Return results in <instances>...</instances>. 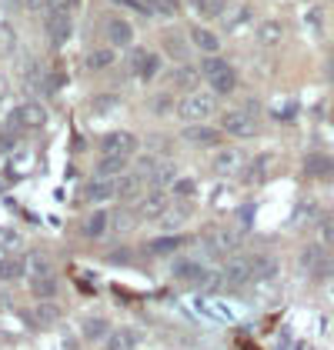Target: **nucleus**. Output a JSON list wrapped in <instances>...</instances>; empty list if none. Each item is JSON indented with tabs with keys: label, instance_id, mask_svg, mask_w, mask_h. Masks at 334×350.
Returning a JSON list of instances; mask_svg holds the SVG:
<instances>
[{
	"label": "nucleus",
	"instance_id": "nucleus-27",
	"mask_svg": "<svg viewBox=\"0 0 334 350\" xmlns=\"http://www.w3.org/2000/svg\"><path fill=\"white\" fill-rule=\"evenodd\" d=\"M17 113H21V124L24 127H44V120H47V110L40 107V104H24V107H17Z\"/></svg>",
	"mask_w": 334,
	"mask_h": 350
},
{
	"label": "nucleus",
	"instance_id": "nucleus-16",
	"mask_svg": "<svg viewBox=\"0 0 334 350\" xmlns=\"http://www.w3.org/2000/svg\"><path fill=\"white\" fill-rule=\"evenodd\" d=\"M254 40L261 47H278L281 40H284V24L281 21H261L257 30H254Z\"/></svg>",
	"mask_w": 334,
	"mask_h": 350
},
{
	"label": "nucleus",
	"instance_id": "nucleus-37",
	"mask_svg": "<svg viewBox=\"0 0 334 350\" xmlns=\"http://www.w3.org/2000/svg\"><path fill=\"white\" fill-rule=\"evenodd\" d=\"M184 217H188V207H170V211L161 217V224H164V230H177V227L184 224Z\"/></svg>",
	"mask_w": 334,
	"mask_h": 350
},
{
	"label": "nucleus",
	"instance_id": "nucleus-3",
	"mask_svg": "<svg viewBox=\"0 0 334 350\" xmlns=\"http://www.w3.org/2000/svg\"><path fill=\"white\" fill-rule=\"evenodd\" d=\"M221 277H224V284H231V287H244L248 280H254V257L231 254V257L224 260Z\"/></svg>",
	"mask_w": 334,
	"mask_h": 350
},
{
	"label": "nucleus",
	"instance_id": "nucleus-49",
	"mask_svg": "<svg viewBox=\"0 0 334 350\" xmlns=\"http://www.w3.org/2000/svg\"><path fill=\"white\" fill-rule=\"evenodd\" d=\"M70 350H77V347H70Z\"/></svg>",
	"mask_w": 334,
	"mask_h": 350
},
{
	"label": "nucleus",
	"instance_id": "nucleus-19",
	"mask_svg": "<svg viewBox=\"0 0 334 350\" xmlns=\"http://www.w3.org/2000/svg\"><path fill=\"white\" fill-rule=\"evenodd\" d=\"M140 344V334L138 330H131V327H124V330H111L107 334V340H104V347L107 350H134Z\"/></svg>",
	"mask_w": 334,
	"mask_h": 350
},
{
	"label": "nucleus",
	"instance_id": "nucleus-29",
	"mask_svg": "<svg viewBox=\"0 0 334 350\" xmlns=\"http://www.w3.org/2000/svg\"><path fill=\"white\" fill-rule=\"evenodd\" d=\"M154 187H161V190H170L174 187V180H177V167L174 163H157V170H154Z\"/></svg>",
	"mask_w": 334,
	"mask_h": 350
},
{
	"label": "nucleus",
	"instance_id": "nucleus-46",
	"mask_svg": "<svg viewBox=\"0 0 334 350\" xmlns=\"http://www.w3.org/2000/svg\"><path fill=\"white\" fill-rule=\"evenodd\" d=\"M328 77H331V81H334V64H328Z\"/></svg>",
	"mask_w": 334,
	"mask_h": 350
},
{
	"label": "nucleus",
	"instance_id": "nucleus-48",
	"mask_svg": "<svg viewBox=\"0 0 334 350\" xmlns=\"http://www.w3.org/2000/svg\"><path fill=\"white\" fill-rule=\"evenodd\" d=\"M331 297H334V284H331Z\"/></svg>",
	"mask_w": 334,
	"mask_h": 350
},
{
	"label": "nucleus",
	"instance_id": "nucleus-15",
	"mask_svg": "<svg viewBox=\"0 0 334 350\" xmlns=\"http://www.w3.org/2000/svg\"><path fill=\"white\" fill-rule=\"evenodd\" d=\"M170 273H174V280H184V284H194L204 277V267L197 264V260H191V257H177L174 264H170Z\"/></svg>",
	"mask_w": 334,
	"mask_h": 350
},
{
	"label": "nucleus",
	"instance_id": "nucleus-8",
	"mask_svg": "<svg viewBox=\"0 0 334 350\" xmlns=\"http://www.w3.org/2000/svg\"><path fill=\"white\" fill-rule=\"evenodd\" d=\"M117 197H120V193H117V177H114V180H104V177H90V180H87V190H84V200H87V204L101 207V204L117 200Z\"/></svg>",
	"mask_w": 334,
	"mask_h": 350
},
{
	"label": "nucleus",
	"instance_id": "nucleus-42",
	"mask_svg": "<svg viewBox=\"0 0 334 350\" xmlns=\"http://www.w3.org/2000/svg\"><path fill=\"white\" fill-rule=\"evenodd\" d=\"M170 107H174V104H170V97H157V100H154V110H157V113H167Z\"/></svg>",
	"mask_w": 334,
	"mask_h": 350
},
{
	"label": "nucleus",
	"instance_id": "nucleus-14",
	"mask_svg": "<svg viewBox=\"0 0 334 350\" xmlns=\"http://www.w3.org/2000/svg\"><path fill=\"white\" fill-rule=\"evenodd\" d=\"M81 230H84V237H87V241H97V237H104V234L111 230V214H107L104 207H97L94 214L84 220Z\"/></svg>",
	"mask_w": 334,
	"mask_h": 350
},
{
	"label": "nucleus",
	"instance_id": "nucleus-35",
	"mask_svg": "<svg viewBox=\"0 0 334 350\" xmlns=\"http://www.w3.org/2000/svg\"><path fill=\"white\" fill-rule=\"evenodd\" d=\"M14 51H17V33L10 24H0V57L14 54Z\"/></svg>",
	"mask_w": 334,
	"mask_h": 350
},
{
	"label": "nucleus",
	"instance_id": "nucleus-1",
	"mask_svg": "<svg viewBox=\"0 0 334 350\" xmlns=\"http://www.w3.org/2000/svg\"><path fill=\"white\" fill-rule=\"evenodd\" d=\"M177 117L184 120V124H207L211 117H214V110H218V100H214V90L207 94V90H188L181 100H177Z\"/></svg>",
	"mask_w": 334,
	"mask_h": 350
},
{
	"label": "nucleus",
	"instance_id": "nucleus-26",
	"mask_svg": "<svg viewBox=\"0 0 334 350\" xmlns=\"http://www.w3.org/2000/svg\"><path fill=\"white\" fill-rule=\"evenodd\" d=\"M27 273L30 277H54V264H51V257H47L44 250L27 254Z\"/></svg>",
	"mask_w": 334,
	"mask_h": 350
},
{
	"label": "nucleus",
	"instance_id": "nucleus-20",
	"mask_svg": "<svg viewBox=\"0 0 334 350\" xmlns=\"http://www.w3.org/2000/svg\"><path fill=\"white\" fill-rule=\"evenodd\" d=\"M188 243V237H177V234H164V237H154V241L147 243V250L151 254H157V257H167V254H177L181 247Z\"/></svg>",
	"mask_w": 334,
	"mask_h": 350
},
{
	"label": "nucleus",
	"instance_id": "nucleus-10",
	"mask_svg": "<svg viewBox=\"0 0 334 350\" xmlns=\"http://www.w3.org/2000/svg\"><path fill=\"white\" fill-rule=\"evenodd\" d=\"M47 37H51L54 47H60L70 37V14H67V7H57L54 14L47 17Z\"/></svg>",
	"mask_w": 334,
	"mask_h": 350
},
{
	"label": "nucleus",
	"instance_id": "nucleus-36",
	"mask_svg": "<svg viewBox=\"0 0 334 350\" xmlns=\"http://www.w3.org/2000/svg\"><path fill=\"white\" fill-rule=\"evenodd\" d=\"M271 167H274V154H261L257 161L250 163V174H254V180H264V177L271 174Z\"/></svg>",
	"mask_w": 334,
	"mask_h": 350
},
{
	"label": "nucleus",
	"instance_id": "nucleus-43",
	"mask_svg": "<svg viewBox=\"0 0 334 350\" xmlns=\"http://www.w3.org/2000/svg\"><path fill=\"white\" fill-rule=\"evenodd\" d=\"M191 7H194L197 14H207V7H211V0H188Z\"/></svg>",
	"mask_w": 334,
	"mask_h": 350
},
{
	"label": "nucleus",
	"instance_id": "nucleus-22",
	"mask_svg": "<svg viewBox=\"0 0 334 350\" xmlns=\"http://www.w3.org/2000/svg\"><path fill=\"white\" fill-rule=\"evenodd\" d=\"M201 77H204V74L194 70V67H188V64H181V67L170 70V83H174V87H184V94H188V90H197V81H201Z\"/></svg>",
	"mask_w": 334,
	"mask_h": 350
},
{
	"label": "nucleus",
	"instance_id": "nucleus-31",
	"mask_svg": "<svg viewBox=\"0 0 334 350\" xmlns=\"http://www.w3.org/2000/svg\"><path fill=\"white\" fill-rule=\"evenodd\" d=\"M305 170L311 174V177H328L334 170V161H328V157H318V154H311L305 161Z\"/></svg>",
	"mask_w": 334,
	"mask_h": 350
},
{
	"label": "nucleus",
	"instance_id": "nucleus-13",
	"mask_svg": "<svg viewBox=\"0 0 334 350\" xmlns=\"http://www.w3.org/2000/svg\"><path fill=\"white\" fill-rule=\"evenodd\" d=\"M241 167H244V157H241L237 150H231V147L218 150V157H214V174H218V177H231V174H241Z\"/></svg>",
	"mask_w": 334,
	"mask_h": 350
},
{
	"label": "nucleus",
	"instance_id": "nucleus-2",
	"mask_svg": "<svg viewBox=\"0 0 334 350\" xmlns=\"http://www.w3.org/2000/svg\"><path fill=\"white\" fill-rule=\"evenodd\" d=\"M201 74H204V81L211 83V90L214 94H234V87H237V74H234V67L221 60L218 54H211L204 64H201Z\"/></svg>",
	"mask_w": 334,
	"mask_h": 350
},
{
	"label": "nucleus",
	"instance_id": "nucleus-45",
	"mask_svg": "<svg viewBox=\"0 0 334 350\" xmlns=\"http://www.w3.org/2000/svg\"><path fill=\"white\" fill-rule=\"evenodd\" d=\"M3 97H7V81L0 77V100H3Z\"/></svg>",
	"mask_w": 334,
	"mask_h": 350
},
{
	"label": "nucleus",
	"instance_id": "nucleus-9",
	"mask_svg": "<svg viewBox=\"0 0 334 350\" xmlns=\"http://www.w3.org/2000/svg\"><path fill=\"white\" fill-rule=\"evenodd\" d=\"M134 147H138V137L131 134V131H114L101 140V154H120V157H131L134 154Z\"/></svg>",
	"mask_w": 334,
	"mask_h": 350
},
{
	"label": "nucleus",
	"instance_id": "nucleus-32",
	"mask_svg": "<svg viewBox=\"0 0 334 350\" xmlns=\"http://www.w3.org/2000/svg\"><path fill=\"white\" fill-rule=\"evenodd\" d=\"M157 74H161V54H147L144 57V64H140L138 77L140 81H154Z\"/></svg>",
	"mask_w": 334,
	"mask_h": 350
},
{
	"label": "nucleus",
	"instance_id": "nucleus-7",
	"mask_svg": "<svg viewBox=\"0 0 334 350\" xmlns=\"http://www.w3.org/2000/svg\"><path fill=\"white\" fill-rule=\"evenodd\" d=\"M204 247L211 254H234L241 247V234L234 227H214L207 237H204Z\"/></svg>",
	"mask_w": 334,
	"mask_h": 350
},
{
	"label": "nucleus",
	"instance_id": "nucleus-21",
	"mask_svg": "<svg viewBox=\"0 0 334 350\" xmlns=\"http://www.w3.org/2000/svg\"><path fill=\"white\" fill-rule=\"evenodd\" d=\"M27 273V260H21V257H14V254H7L3 260H0V280L3 284H14V280H21Z\"/></svg>",
	"mask_w": 334,
	"mask_h": 350
},
{
	"label": "nucleus",
	"instance_id": "nucleus-39",
	"mask_svg": "<svg viewBox=\"0 0 334 350\" xmlns=\"http://www.w3.org/2000/svg\"><path fill=\"white\" fill-rule=\"evenodd\" d=\"M194 190H197V180H191V177H177L174 187H170V193H174V197H194Z\"/></svg>",
	"mask_w": 334,
	"mask_h": 350
},
{
	"label": "nucleus",
	"instance_id": "nucleus-47",
	"mask_svg": "<svg viewBox=\"0 0 334 350\" xmlns=\"http://www.w3.org/2000/svg\"><path fill=\"white\" fill-rule=\"evenodd\" d=\"M3 257H7V250H3V247H0V260H3Z\"/></svg>",
	"mask_w": 334,
	"mask_h": 350
},
{
	"label": "nucleus",
	"instance_id": "nucleus-34",
	"mask_svg": "<svg viewBox=\"0 0 334 350\" xmlns=\"http://www.w3.org/2000/svg\"><path fill=\"white\" fill-rule=\"evenodd\" d=\"M138 190H140L138 174H120V177H117V193H120V197H134Z\"/></svg>",
	"mask_w": 334,
	"mask_h": 350
},
{
	"label": "nucleus",
	"instance_id": "nucleus-28",
	"mask_svg": "<svg viewBox=\"0 0 334 350\" xmlns=\"http://www.w3.org/2000/svg\"><path fill=\"white\" fill-rule=\"evenodd\" d=\"M107 334H111V323L104 317H87L84 321V337L87 340H107Z\"/></svg>",
	"mask_w": 334,
	"mask_h": 350
},
{
	"label": "nucleus",
	"instance_id": "nucleus-33",
	"mask_svg": "<svg viewBox=\"0 0 334 350\" xmlns=\"http://www.w3.org/2000/svg\"><path fill=\"white\" fill-rule=\"evenodd\" d=\"M21 243H24V237H21V230H17V227H0V247H3L7 254H14Z\"/></svg>",
	"mask_w": 334,
	"mask_h": 350
},
{
	"label": "nucleus",
	"instance_id": "nucleus-6",
	"mask_svg": "<svg viewBox=\"0 0 334 350\" xmlns=\"http://www.w3.org/2000/svg\"><path fill=\"white\" fill-rule=\"evenodd\" d=\"M221 127H211V124H184V144L191 147H221Z\"/></svg>",
	"mask_w": 334,
	"mask_h": 350
},
{
	"label": "nucleus",
	"instance_id": "nucleus-12",
	"mask_svg": "<svg viewBox=\"0 0 334 350\" xmlns=\"http://www.w3.org/2000/svg\"><path fill=\"white\" fill-rule=\"evenodd\" d=\"M107 40H111V47H131L134 44V27L124 21V17H111V24H107Z\"/></svg>",
	"mask_w": 334,
	"mask_h": 350
},
{
	"label": "nucleus",
	"instance_id": "nucleus-44",
	"mask_svg": "<svg viewBox=\"0 0 334 350\" xmlns=\"http://www.w3.org/2000/svg\"><path fill=\"white\" fill-rule=\"evenodd\" d=\"M324 241H334V220L331 224H324Z\"/></svg>",
	"mask_w": 334,
	"mask_h": 350
},
{
	"label": "nucleus",
	"instance_id": "nucleus-25",
	"mask_svg": "<svg viewBox=\"0 0 334 350\" xmlns=\"http://www.w3.org/2000/svg\"><path fill=\"white\" fill-rule=\"evenodd\" d=\"M57 291H60L57 277H30V294L37 300H54Z\"/></svg>",
	"mask_w": 334,
	"mask_h": 350
},
{
	"label": "nucleus",
	"instance_id": "nucleus-4",
	"mask_svg": "<svg viewBox=\"0 0 334 350\" xmlns=\"http://www.w3.org/2000/svg\"><path fill=\"white\" fill-rule=\"evenodd\" d=\"M170 207H174V193H170V190L154 187L151 193H144V197H140L138 214H140V220H161Z\"/></svg>",
	"mask_w": 334,
	"mask_h": 350
},
{
	"label": "nucleus",
	"instance_id": "nucleus-18",
	"mask_svg": "<svg viewBox=\"0 0 334 350\" xmlns=\"http://www.w3.org/2000/svg\"><path fill=\"white\" fill-rule=\"evenodd\" d=\"M191 44H194L201 54H218L221 51V37L214 33V30H207V27H191Z\"/></svg>",
	"mask_w": 334,
	"mask_h": 350
},
{
	"label": "nucleus",
	"instance_id": "nucleus-23",
	"mask_svg": "<svg viewBox=\"0 0 334 350\" xmlns=\"http://www.w3.org/2000/svg\"><path fill=\"white\" fill-rule=\"evenodd\" d=\"M278 257H271V254H257L254 257V280H274L278 277Z\"/></svg>",
	"mask_w": 334,
	"mask_h": 350
},
{
	"label": "nucleus",
	"instance_id": "nucleus-11",
	"mask_svg": "<svg viewBox=\"0 0 334 350\" xmlns=\"http://www.w3.org/2000/svg\"><path fill=\"white\" fill-rule=\"evenodd\" d=\"M60 317H64V307H60L57 300H40V304H34V310H30V323H34V327H54Z\"/></svg>",
	"mask_w": 334,
	"mask_h": 350
},
{
	"label": "nucleus",
	"instance_id": "nucleus-38",
	"mask_svg": "<svg viewBox=\"0 0 334 350\" xmlns=\"http://www.w3.org/2000/svg\"><path fill=\"white\" fill-rule=\"evenodd\" d=\"M164 51L174 57V60H184V57H188V44H184L181 37H164Z\"/></svg>",
	"mask_w": 334,
	"mask_h": 350
},
{
	"label": "nucleus",
	"instance_id": "nucleus-5",
	"mask_svg": "<svg viewBox=\"0 0 334 350\" xmlns=\"http://www.w3.org/2000/svg\"><path fill=\"white\" fill-rule=\"evenodd\" d=\"M221 131L231 137H241V140H248V137L257 134V120H254V113L248 110H224L221 113Z\"/></svg>",
	"mask_w": 334,
	"mask_h": 350
},
{
	"label": "nucleus",
	"instance_id": "nucleus-24",
	"mask_svg": "<svg viewBox=\"0 0 334 350\" xmlns=\"http://www.w3.org/2000/svg\"><path fill=\"white\" fill-rule=\"evenodd\" d=\"M114 60H117V47H101V51H90L87 54L84 67L87 70H107V67H114Z\"/></svg>",
	"mask_w": 334,
	"mask_h": 350
},
{
	"label": "nucleus",
	"instance_id": "nucleus-40",
	"mask_svg": "<svg viewBox=\"0 0 334 350\" xmlns=\"http://www.w3.org/2000/svg\"><path fill=\"white\" fill-rule=\"evenodd\" d=\"M321 257H324V254H321V247H305V254H301V264H305V267H314Z\"/></svg>",
	"mask_w": 334,
	"mask_h": 350
},
{
	"label": "nucleus",
	"instance_id": "nucleus-41",
	"mask_svg": "<svg viewBox=\"0 0 334 350\" xmlns=\"http://www.w3.org/2000/svg\"><path fill=\"white\" fill-rule=\"evenodd\" d=\"M21 3H24L27 10H34V14H40V10H44V7L51 3V0H21Z\"/></svg>",
	"mask_w": 334,
	"mask_h": 350
},
{
	"label": "nucleus",
	"instance_id": "nucleus-30",
	"mask_svg": "<svg viewBox=\"0 0 334 350\" xmlns=\"http://www.w3.org/2000/svg\"><path fill=\"white\" fill-rule=\"evenodd\" d=\"M138 217L134 211H114L111 214V227L117 234H127V230H134V224H138Z\"/></svg>",
	"mask_w": 334,
	"mask_h": 350
},
{
	"label": "nucleus",
	"instance_id": "nucleus-17",
	"mask_svg": "<svg viewBox=\"0 0 334 350\" xmlns=\"http://www.w3.org/2000/svg\"><path fill=\"white\" fill-rule=\"evenodd\" d=\"M124 167H127V157H120V154H101V161H97V167H94V177L114 180V177L124 174Z\"/></svg>",
	"mask_w": 334,
	"mask_h": 350
}]
</instances>
